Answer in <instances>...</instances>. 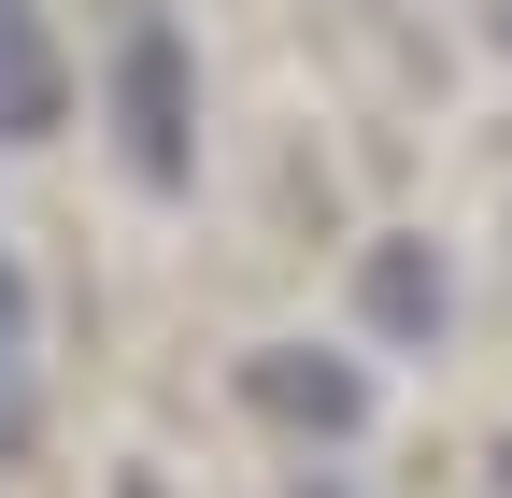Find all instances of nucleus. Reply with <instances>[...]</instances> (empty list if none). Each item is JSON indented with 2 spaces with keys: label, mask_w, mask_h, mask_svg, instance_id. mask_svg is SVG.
<instances>
[{
  "label": "nucleus",
  "mask_w": 512,
  "mask_h": 498,
  "mask_svg": "<svg viewBox=\"0 0 512 498\" xmlns=\"http://www.w3.org/2000/svg\"><path fill=\"white\" fill-rule=\"evenodd\" d=\"M100 86H114V157H128V185H143V200H185V185H200V86H185V29H171V15H128Z\"/></svg>",
  "instance_id": "f257e3e1"
},
{
  "label": "nucleus",
  "mask_w": 512,
  "mask_h": 498,
  "mask_svg": "<svg viewBox=\"0 0 512 498\" xmlns=\"http://www.w3.org/2000/svg\"><path fill=\"white\" fill-rule=\"evenodd\" d=\"M242 399L271 413V427L356 442V427H370V370H356V356H313V342H256V356H242Z\"/></svg>",
  "instance_id": "f03ea898"
},
{
  "label": "nucleus",
  "mask_w": 512,
  "mask_h": 498,
  "mask_svg": "<svg viewBox=\"0 0 512 498\" xmlns=\"http://www.w3.org/2000/svg\"><path fill=\"white\" fill-rule=\"evenodd\" d=\"M356 314L384 342H441V314H456V271L427 257V242H370L356 257Z\"/></svg>",
  "instance_id": "7ed1b4c3"
},
{
  "label": "nucleus",
  "mask_w": 512,
  "mask_h": 498,
  "mask_svg": "<svg viewBox=\"0 0 512 498\" xmlns=\"http://www.w3.org/2000/svg\"><path fill=\"white\" fill-rule=\"evenodd\" d=\"M57 114H72V57L43 43L29 0H0V143H43Z\"/></svg>",
  "instance_id": "20e7f679"
},
{
  "label": "nucleus",
  "mask_w": 512,
  "mask_h": 498,
  "mask_svg": "<svg viewBox=\"0 0 512 498\" xmlns=\"http://www.w3.org/2000/svg\"><path fill=\"white\" fill-rule=\"evenodd\" d=\"M43 427V356H29V271L0 257V456Z\"/></svg>",
  "instance_id": "39448f33"
},
{
  "label": "nucleus",
  "mask_w": 512,
  "mask_h": 498,
  "mask_svg": "<svg viewBox=\"0 0 512 498\" xmlns=\"http://www.w3.org/2000/svg\"><path fill=\"white\" fill-rule=\"evenodd\" d=\"M484 470H498V498H512V442H498V456H484Z\"/></svg>",
  "instance_id": "423d86ee"
}]
</instances>
